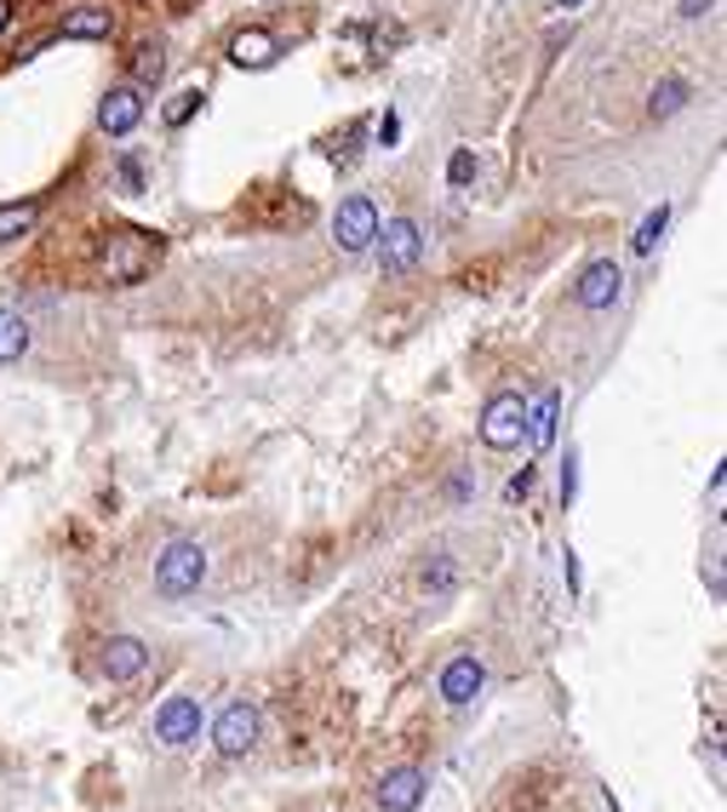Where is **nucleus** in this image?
Listing matches in <instances>:
<instances>
[{
	"label": "nucleus",
	"instance_id": "obj_3",
	"mask_svg": "<svg viewBox=\"0 0 727 812\" xmlns=\"http://www.w3.org/2000/svg\"><path fill=\"white\" fill-rule=\"evenodd\" d=\"M521 435H527V400L521 395H492L487 406H481V441L492 447V452H510V447H521Z\"/></svg>",
	"mask_w": 727,
	"mask_h": 812
},
{
	"label": "nucleus",
	"instance_id": "obj_13",
	"mask_svg": "<svg viewBox=\"0 0 727 812\" xmlns=\"http://www.w3.org/2000/svg\"><path fill=\"white\" fill-rule=\"evenodd\" d=\"M144 664H149V647H144L138 635H115L110 647H104V675H110V681H132Z\"/></svg>",
	"mask_w": 727,
	"mask_h": 812
},
{
	"label": "nucleus",
	"instance_id": "obj_7",
	"mask_svg": "<svg viewBox=\"0 0 727 812\" xmlns=\"http://www.w3.org/2000/svg\"><path fill=\"white\" fill-rule=\"evenodd\" d=\"M378 235H384V275H407V269L418 263V252H424L418 223L413 218H390Z\"/></svg>",
	"mask_w": 727,
	"mask_h": 812
},
{
	"label": "nucleus",
	"instance_id": "obj_11",
	"mask_svg": "<svg viewBox=\"0 0 727 812\" xmlns=\"http://www.w3.org/2000/svg\"><path fill=\"white\" fill-rule=\"evenodd\" d=\"M276 58H281V41L270 29H236V35H229V63H236V70H270Z\"/></svg>",
	"mask_w": 727,
	"mask_h": 812
},
{
	"label": "nucleus",
	"instance_id": "obj_9",
	"mask_svg": "<svg viewBox=\"0 0 727 812\" xmlns=\"http://www.w3.org/2000/svg\"><path fill=\"white\" fill-rule=\"evenodd\" d=\"M138 121H144V92L138 86H110V97L97 104V126H104L110 138H126Z\"/></svg>",
	"mask_w": 727,
	"mask_h": 812
},
{
	"label": "nucleus",
	"instance_id": "obj_27",
	"mask_svg": "<svg viewBox=\"0 0 727 812\" xmlns=\"http://www.w3.org/2000/svg\"><path fill=\"white\" fill-rule=\"evenodd\" d=\"M12 23V0H0V29H7Z\"/></svg>",
	"mask_w": 727,
	"mask_h": 812
},
{
	"label": "nucleus",
	"instance_id": "obj_10",
	"mask_svg": "<svg viewBox=\"0 0 727 812\" xmlns=\"http://www.w3.org/2000/svg\"><path fill=\"white\" fill-rule=\"evenodd\" d=\"M481 687H487V669H481V658H476V653H458V658L442 669V698H447L453 709H465Z\"/></svg>",
	"mask_w": 727,
	"mask_h": 812
},
{
	"label": "nucleus",
	"instance_id": "obj_28",
	"mask_svg": "<svg viewBox=\"0 0 727 812\" xmlns=\"http://www.w3.org/2000/svg\"><path fill=\"white\" fill-rule=\"evenodd\" d=\"M555 7H579V0H555Z\"/></svg>",
	"mask_w": 727,
	"mask_h": 812
},
{
	"label": "nucleus",
	"instance_id": "obj_19",
	"mask_svg": "<svg viewBox=\"0 0 727 812\" xmlns=\"http://www.w3.org/2000/svg\"><path fill=\"white\" fill-rule=\"evenodd\" d=\"M195 110H201V86H184V92H173V104L160 110V121H167V126L178 132V126H189V121H195Z\"/></svg>",
	"mask_w": 727,
	"mask_h": 812
},
{
	"label": "nucleus",
	"instance_id": "obj_16",
	"mask_svg": "<svg viewBox=\"0 0 727 812\" xmlns=\"http://www.w3.org/2000/svg\"><path fill=\"white\" fill-rule=\"evenodd\" d=\"M555 418H561V395L550 389V395L533 406V413H527V441H533V447H550V441H555Z\"/></svg>",
	"mask_w": 727,
	"mask_h": 812
},
{
	"label": "nucleus",
	"instance_id": "obj_20",
	"mask_svg": "<svg viewBox=\"0 0 727 812\" xmlns=\"http://www.w3.org/2000/svg\"><path fill=\"white\" fill-rule=\"evenodd\" d=\"M682 97H687L682 81H658V86H653V104H647L653 121H658V115H676V110H682Z\"/></svg>",
	"mask_w": 727,
	"mask_h": 812
},
{
	"label": "nucleus",
	"instance_id": "obj_22",
	"mask_svg": "<svg viewBox=\"0 0 727 812\" xmlns=\"http://www.w3.org/2000/svg\"><path fill=\"white\" fill-rule=\"evenodd\" d=\"M447 178H453L458 189H465V184L476 178V155H470V149H458V155H453V166H447Z\"/></svg>",
	"mask_w": 727,
	"mask_h": 812
},
{
	"label": "nucleus",
	"instance_id": "obj_1",
	"mask_svg": "<svg viewBox=\"0 0 727 812\" xmlns=\"http://www.w3.org/2000/svg\"><path fill=\"white\" fill-rule=\"evenodd\" d=\"M155 258H160V241L149 229H132V223L104 229V241H97V269H104L110 287H138L155 269Z\"/></svg>",
	"mask_w": 727,
	"mask_h": 812
},
{
	"label": "nucleus",
	"instance_id": "obj_12",
	"mask_svg": "<svg viewBox=\"0 0 727 812\" xmlns=\"http://www.w3.org/2000/svg\"><path fill=\"white\" fill-rule=\"evenodd\" d=\"M418 801H424V772L418 767H395V772L378 778V806L384 812H418Z\"/></svg>",
	"mask_w": 727,
	"mask_h": 812
},
{
	"label": "nucleus",
	"instance_id": "obj_18",
	"mask_svg": "<svg viewBox=\"0 0 727 812\" xmlns=\"http://www.w3.org/2000/svg\"><path fill=\"white\" fill-rule=\"evenodd\" d=\"M23 350H29V326L12 310H0V361H18Z\"/></svg>",
	"mask_w": 727,
	"mask_h": 812
},
{
	"label": "nucleus",
	"instance_id": "obj_5",
	"mask_svg": "<svg viewBox=\"0 0 727 812\" xmlns=\"http://www.w3.org/2000/svg\"><path fill=\"white\" fill-rule=\"evenodd\" d=\"M189 738H201V704L195 698H167L155 716V743H167V750H184Z\"/></svg>",
	"mask_w": 727,
	"mask_h": 812
},
{
	"label": "nucleus",
	"instance_id": "obj_14",
	"mask_svg": "<svg viewBox=\"0 0 727 812\" xmlns=\"http://www.w3.org/2000/svg\"><path fill=\"white\" fill-rule=\"evenodd\" d=\"M110 29H115V12L110 7H75V12H63L58 35L63 41H104Z\"/></svg>",
	"mask_w": 727,
	"mask_h": 812
},
{
	"label": "nucleus",
	"instance_id": "obj_26",
	"mask_svg": "<svg viewBox=\"0 0 727 812\" xmlns=\"http://www.w3.org/2000/svg\"><path fill=\"white\" fill-rule=\"evenodd\" d=\"M716 7V0H682V18H705Z\"/></svg>",
	"mask_w": 727,
	"mask_h": 812
},
{
	"label": "nucleus",
	"instance_id": "obj_15",
	"mask_svg": "<svg viewBox=\"0 0 727 812\" xmlns=\"http://www.w3.org/2000/svg\"><path fill=\"white\" fill-rule=\"evenodd\" d=\"M35 218H41V200H7V207H0V247L23 241V235L35 229Z\"/></svg>",
	"mask_w": 727,
	"mask_h": 812
},
{
	"label": "nucleus",
	"instance_id": "obj_25",
	"mask_svg": "<svg viewBox=\"0 0 727 812\" xmlns=\"http://www.w3.org/2000/svg\"><path fill=\"white\" fill-rule=\"evenodd\" d=\"M527 492H533V469H521V476L510 481V498H527Z\"/></svg>",
	"mask_w": 727,
	"mask_h": 812
},
{
	"label": "nucleus",
	"instance_id": "obj_24",
	"mask_svg": "<svg viewBox=\"0 0 727 812\" xmlns=\"http://www.w3.org/2000/svg\"><path fill=\"white\" fill-rule=\"evenodd\" d=\"M395 138H402V121H395V115H384V121H378V144L390 149Z\"/></svg>",
	"mask_w": 727,
	"mask_h": 812
},
{
	"label": "nucleus",
	"instance_id": "obj_17",
	"mask_svg": "<svg viewBox=\"0 0 727 812\" xmlns=\"http://www.w3.org/2000/svg\"><path fill=\"white\" fill-rule=\"evenodd\" d=\"M160 75H167V46L144 41L138 58H132V86H160Z\"/></svg>",
	"mask_w": 727,
	"mask_h": 812
},
{
	"label": "nucleus",
	"instance_id": "obj_23",
	"mask_svg": "<svg viewBox=\"0 0 727 812\" xmlns=\"http://www.w3.org/2000/svg\"><path fill=\"white\" fill-rule=\"evenodd\" d=\"M121 184H126V195H138V189H144V173H138V160H121Z\"/></svg>",
	"mask_w": 727,
	"mask_h": 812
},
{
	"label": "nucleus",
	"instance_id": "obj_2",
	"mask_svg": "<svg viewBox=\"0 0 727 812\" xmlns=\"http://www.w3.org/2000/svg\"><path fill=\"white\" fill-rule=\"evenodd\" d=\"M201 579H207V550L195 544V538H178V544L160 550V561H155V590L167 595V601L195 595V590H201Z\"/></svg>",
	"mask_w": 727,
	"mask_h": 812
},
{
	"label": "nucleus",
	"instance_id": "obj_8",
	"mask_svg": "<svg viewBox=\"0 0 727 812\" xmlns=\"http://www.w3.org/2000/svg\"><path fill=\"white\" fill-rule=\"evenodd\" d=\"M619 292H624V269H619L613 258L590 263L584 275H579V287H573V298L584 303V310H613V303H619Z\"/></svg>",
	"mask_w": 727,
	"mask_h": 812
},
{
	"label": "nucleus",
	"instance_id": "obj_21",
	"mask_svg": "<svg viewBox=\"0 0 727 812\" xmlns=\"http://www.w3.org/2000/svg\"><path fill=\"white\" fill-rule=\"evenodd\" d=\"M665 223H671V207H653V212L642 218V229H636V252H653L658 235H665Z\"/></svg>",
	"mask_w": 727,
	"mask_h": 812
},
{
	"label": "nucleus",
	"instance_id": "obj_6",
	"mask_svg": "<svg viewBox=\"0 0 727 812\" xmlns=\"http://www.w3.org/2000/svg\"><path fill=\"white\" fill-rule=\"evenodd\" d=\"M212 743H218V756H247L258 743V709L252 704H229L212 721Z\"/></svg>",
	"mask_w": 727,
	"mask_h": 812
},
{
	"label": "nucleus",
	"instance_id": "obj_4",
	"mask_svg": "<svg viewBox=\"0 0 727 812\" xmlns=\"http://www.w3.org/2000/svg\"><path fill=\"white\" fill-rule=\"evenodd\" d=\"M333 241H339V252H367V247L378 241V212H373V200H367V195H350L344 207H339V218H333Z\"/></svg>",
	"mask_w": 727,
	"mask_h": 812
}]
</instances>
